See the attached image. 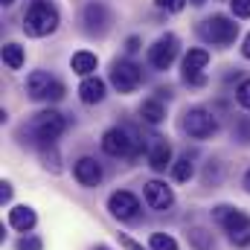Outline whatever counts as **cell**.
<instances>
[{"instance_id": "10", "label": "cell", "mask_w": 250, "mask_h": 250, "mask_svg": "<svg viewBox=\"0 0 250 250\" xmlns=\"http://www.w3.org/2000/svg\"><path fill=\"white\" fill-rule=\"evenodd\" d=\"M108 209L120 221H134L140 215V198L134 192H128V189H120V192H114L108 198Z\"/></svg>"}, {"instance_id": "7", "label": "cell", "mask_w": 250, "mask_h": 250, "mask_svg": "<svg viewBox=\"0 0 250 250\" xmlns=\"http://www.w3.org/2000/svg\"><path fill=\"white\" fill-rule=\"evenodd\" d=\"M184 131L195 140H207V137H212L218 131V123L207 108H189L184 114Z\"/></svg>"}, {"instance_id": "4", "label": "cell", "mask_w": 250, "mask_h": 250, "mask_svg": "<svg viewBox=\"0 0 250 250\" xmlns=\"http://www.w3.org/2000/svg\"><path fill=\"white\" fill-rule=\"evenodd\" d=\"M64 131H67V120H64L59 111H41L29 123V134L41 146H53V140H59Z\"/></svg>"}, {"instance_id": "8", "label": "cell", "mask_w": 250, "mask_h": 250, "mask_svg": "<svg viewBox=\"0 0 250 250\" xmlns=\"http://www.w3.org/2000/svg\"><path fill=\"white\" fill-rule=\"evenodd\" d=\"M178 35H172V32H166V35H160L151 47H148V62L154 70H169L172 62L178 59Z\"/></svg>"}, {"instance_id": "20", "label": "cell", "mask_w": 250, "mask_h": 250, "mask_svg": "<svg viewBox=\"0 0 250 250\" xmlns=\"http://www.w3.org/2000/svg\"><path fill=\"white\" fill-rule=\"evenodd\" d=\"M187 236H189V245H192L195 250H212V248H215V239H212V233H207L204 227H192Z\"/></svg>"}, {"instance_id": "28", "label": "cell", "mask_w": 250, "mask_h": 250, "mask_svg": "<svg viewBox=\"0 0 250 250\" xmlns=\"http://www.w3.org/2000/svg\"><path fill=\"white\" fill-rule=\"evenodd\" d=\"M157 9H166V12H181L187 6V0H154Z\"/></svg>"}, {"instance_id": "33", "label": "cell", "mask_w": 250, "mask_h": 250, "mask_svg": "<svg viewBox=\"0 0 250 250\" xmlns=\"http://www.w3.org/2000/svg\"><path fill=\"white\" fill-rule=\"evenodd\" d=\"M242 56L250 59V32H248V38H245V44H242Z\"/></svg>"}, {"instance_id": "31", "label": "cell", "mask_w": 250, "mask_h": 250, "mask_svg": "<svg viewBox=\"0 0 250 250\" xmlns=\"http://www.w3.org/2000/svg\"><path fill=\"white\" fill-rule=\"evenodd\" d=\"M239 140H242V143H250V120L242 123V128H239Z\"/></svg>"}, {"instance_id": "29", "label": "cell", "mask_w": 250, "mask_h": 250, "mask_svg": "<svg viewBox=\"0 0 250 250\" xmlns=\"http://www.w3.org/2000/svg\"><path fill=\"white\" fill-rule=\"evenodd\" d=\"M120 245H123L125 250H146L143 245H137V242H134L131 236H125V233H120Z\"/></svg>"}, {"instance_id": "14", "label": "cell", "mask_w": 250, "mask_h": 250, "mask_svg": "<svg viewBox=\"0 0 250 250\" xmlns=\"http://www.w3.org/2000/svg\"><path fill=\"white\" fill-rule=\"evenodd\" d=\"M82 21H84V29H87V35H102L105 29H108V9L102 6V3H90V6H84V15H82Z\"/></svg>"}, {"instance_id": "37", "label": "cell", "mask_w": 250, "mask_h": 250, "mask_svg": "<svg viewBox=\"0 0 250 250\" xmlns=\"http://www.w3.org/2000/svg\"><path fill=\"white\" fill-rule=\"evenodd\" d=\"M192 3H195V6H204V0H192Z\"/></svg>"}, {"instance_id": "30", "label": "cell", "mask_w": 250, "mask_h": 250, "mask_svg": "<svg viewBox=\"0 0 250 250\" xmlns=\"http://www.w3.org/2000/svg\"><path fill=\"white\" fill-rule=\"evenodd\" d=\"M9 201H12V184L3 181L0 184V204H9Z\"/></svg>"}, {"instance_id": "9", "label": "cell", "mask_w": 250, "mask_h": 250, "mask_svg": "<svg viewBox=\"0 0 250 250\" xmlns=\"http://www.w3.org/2000/svg\"><path fill=\"white\" fill-rule=\"evenodd\" d=\"M143 82V73L134 62H114L111 67V84L120 90V93H134Z\"/></svg>"}, {"instance_id": "2", "label": "cell", "mask_w": 250, "mask_h": 250, "mask_svg": "<svg viewBox=\"0 0 250 250\" xmlns=\"http://www.w3.org/2000/svg\"><path fill=\"white\" fill-rule=\"evenodd\" d=\"M212 218L224 227L227 239H230L236 248H248V245H250V215H248V212H242V209H236V207L221 204V207H215V209H212Z\"/></svg>"}, {"instance_id": "16", "label": "cell", "mask_w": 250, "mask_h": 250, "mask_svg": "<svg viewBox=\"0 0 250 250\" xmlns=\"http://www.w3.org/2000/svg\"><path fill=\"white\" fill-rule=\"evenodd\" d=\"M35 221H38L35 209H32V207H26V204H21V207H12V209H9V227H15L18 233H29V230L35 227Z\"/></svg>"}, {"instance_id": "17", "label": "cell", "mask_w": 250, "mask_h": 250, "mask_svg": "<svg viewBox=\"0 0 250 250\" xmlns=\"http://www.w3.org/2000/svg\"><path fill=\"white\" fill-rule=\"evenodd\" d=\"M79 99H82L84 105H96V102H102V99H105V82L96 79V76H87V79L79 84Z\"/></svg>"}, {"instance_id": "35", "label": "cell", "mask_w": 250, "mask_h": 250, "mask_svg": "<svg viewBox=\"0 0 250 250\" xmlns=\"http://www.w3.org/2000/svg\"><path fill=\"white\" fill-rule=\"evenodd\" d=\"M93 250H111V248H108V245H96Z\"/></svg>"}, {"instance_id": "11", "label": "cell", "mask_w": 250, "mask_h": 250, "mask_svg": "<svg viewBox=\"0 0 250 250\" xmlns=\"http://www.w3.org/2000/svg\"><path fill=\"white\" fill-rule=\"evenodd\" d=\"M207 64H209V53L207 50H189L187 56H184V82L187 84H204V70H207Z\"/></svg>"}, {"instance_id": "15", "label": "cell", "mask_w": 250, "mask_h": 250, "mask_svg": "<svg viewBox=\"0 0 250 250\" xmlns=\"http://www.w3.org/2000/svg\"><path fill=\"white\" fill-rule=\"evenodd\" d=\"M148 166L154 172H166L172 166V146L163 140V137H154L151 148H148Z\"/></svg>"}, {"instance_id": "1", "label": "cell", "mask_w": 250, "mask_h": 250, "mask_svg": "<svg viewBox=\"0 0 250 250\" xmlns=\"http://www.w3.org/2000/svg\"><path fill=\"white\" fill-rule=\"evenodd\" d=\"M56 26H59V9L50 0H32L23 15V32L29 38H44L56 32Z\"/></svg>"}, {"instance_id": "25", "label": "cell", "mask_w": 250, "mask_h": 250, "mask_svg": "<svg viewBox=\"0 0 250 250\" xmlns=\"http://www.w3.org/2000/svg\"><path fill=\"white\" fill-rule=\"evenodd\" d=\"M15 248H18V250H44V242H41L38 236H29V233H26Z\"/></svg>"}, {"instance_id": "34", "label": "cell", "mask_w": 250, "mask_h": 250, "mask_svg": "<svg viewBox=\"0 0 250 250\" xmlns=\"http://www.w3.org/2000/svg\"><path fill=\"white\" fill-rule=\"evenodd\" d=\"M242 187H245V192L250 195V169L245 172V178H242Z\"/></svg>"}, {"instance_id": "19", "label": "cell", "mask_w": 250, "mask_h": 250, "mask_svg": "<svg viewBox=\"0 0 250 250\" xmlns=\"http://www.w3.org/2000/svg\"><path fill=\"white\" fill-rule=\"evenodd\" d=\"M70 67H73V73H79V76L87 79V76H93V70H96V56L87 53V50H79V53H73Z\"/></svg>"}, {"instance_id": "13", "label": "cell", "mask_w": 250, "mask_h": 250, "mask_svg": "<svg viewBox=\"0 0 250 250\" xmlns=\"http://www.w3.org/2000/svg\"><path fill=\"white\" fill-rule=\"evenodd\" d=\"M73 178H76L82 187H96V184L102 181V166H99V160H96V157H82V160H76Z\"/></svg>"}, {"instance_id": "6", "label": "cell", "mask_w": 250, "mask_h": 250, "mask_svg": "<svg viewBox=\"0 0 250 250\" xmlns=\"http://www.w3.org/2000/svg\"><path fill=\"white\" fill-rule=\"evenodd\" d=\"M26 93H29L32 99H53V102H59L64 96V84L59 79H53L50 73L35 70V73H29V79H26Z\"/></svg>"}, {"instance_id": "24", "label": "cell", "mask_w": 250, "mask_h": 250, "mask_svg": "<svg viewBox=\"0 0 250 250\" xmlns=\"http://www.w3.org/2000/svg\"><path fill=\"white\" fill-rule=\"evenodd\" d=\"M41 160H44V166L50 169V172H59L62 166H59V151H56V146H44L41 148Z\"/></svg>"}, {"instance_id": "5", "label": "cell", "mask_w": 250, "mask_h": 250, "mask_svg": "<svg viewBox=\"0 0 250 250\" xmlns=\"http://www.w3.org/2000/svg\"><path fill=\"white\" fill-rule=\"evenodd\" d=\"M102 151L111 157H134L140 151V143L128 128H108L102 134Z\"/></svg>"}, {"instance_id": "22", "label": "cell", "mask_w": 250, "mask_h": 250, "mask_svg": "<svg viewBox=\"0 0 250 250\" xmlns=\"http://www.w3.org/2000/svg\"><path fill=\"white\" fill-rule=\"evenodd\" d=\"M195 175V166H192V160H189V154H184V157H178L175 163H172V178L175 181H181V184H187L189 178Z\"/></svg>"}, {"instance_id": "36", "label": "cell", "mask_w": 250, "mask_h": 250, "mask_svg": "<svg viewBox=\"0 0 250 250\" xmlns=\"http://www.w3.org/2000/svg\"><path fill=\"white\" fill-rule=\"evenodd\" d=\"M0 3H3V6H12V3H15V0H0Z\"/></svg>"}, {"instance_id": "32", "label": "cell", "mask_w": 250, "mask_h": 250, "mask_svg": "<svg viewBox=\"0 0 250 250\" xmlns=\"http://www.w3.org/2000/svg\"><path fill=\"white\" fill-rule=\"evenodd\" d=\"M125 50H128V53H137V50H140V38H137V35H131V38L125 41Z\"/></svg>"}, {"instance_id": "27", "label": "cell", "mask_w": 250, "mask_h": 250, "mask_svg": "<svg viewBox=\"0 0 250 250\" xmlns=\"http://www.w3.org/2000/svg\"><path fill=\"white\" fill-rule=\"evenodd\" d=\"M236 18H250V0H230Z\"/></svg>"}, {"instance_id": "21", "label": "cell", "mask_w": 250, "mask_h": 250, "mask_svg": "<svg viewBox=\"0 0 250 250\" xmlns=\"http://www.w3.org/2000/svg\"><path fill=\"white\" fill-rule=\"evenodd\" d=\"M3 62H6L9 70H21L23 62H26L23 47H18V44H6V47H3Z\"/></svg>"}, {"instance_id": "18", "label": "cell", "mask_w": 250, "mask_h": 250, "mask_svg": "<svg viewBox=\"0 0 250 250\" xmlns=\"http://www.w3.org/2000/svg\"><path fill=\"white\" fill-rule=\"evenodd\" d=\"M140 117L148 125H160L166 120V105H163L160 99H146V102L140 105Z\"/></svg>"}, {"instance_id": "23", "label": "cell", "mask_w": 250, "mask_h": 250, "mask_svg": "<svg viewBox=\"0 0 250 250\" xmlns=\"http://www.w3.org/2000/svg\"><path fill=\"white\" fill-rule=\"evenodd\" d=\"M148 248H151V250H181V248H178V242H175L172 236H166V233H151Z\"/></svg>"}, {"instance_id": "3", "label": "cell", "mask_w": 250, "mask_h": 250, "mask_svg": "<svg viewBox=\"0 0 250 250\" xmlns=\"http://www.w3.org/2000/svg\"><path fill=\"white\" fill-rule=\"evenodd\" d=\"M198 35L207 41V44H215V47H230L239 35V23L230 21L227 15H212L207 18L201 26H198Z\"/></svg>"}, {"instance_id": "26", "label": "cell", "mask_w": 250, "mask_h": 250, "mask_svg": "<svg viewBox=\"0 0 250 250\" xmlns=\"http://www.w3.org/2000/svg\"><path fill=\"white\" fill-rule=\"evenodd\" d=\"M236 99H239V105H242V108H248V111H250V79H245V82L239 84Z\"/></svg>"}, {"instance_id": "12", "label": "cell", "mask_w": 250, "mask_h": 250, "mask_svg": "<svg viewBox=\"0 0 250 250\" xmlns=\"http://www.w3.org/2000/svg\"><path fill=\"white\" fill-rule=\"evenodd\" d=\"M143 195H146V204L151 209H157V212H166L175 204V192H172V187H166L163 181H148L146 189H143Z\"/></svg>"}]
</instances>
